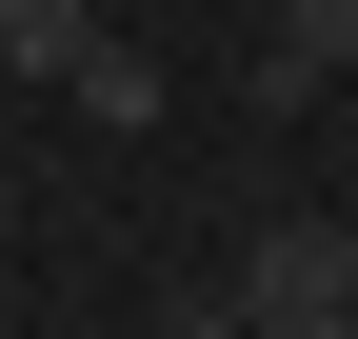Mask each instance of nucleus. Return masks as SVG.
Wrapping results in <instances>:
<instances>
[{"instance_id":"f257e3e1","label":"nucleus","mask_w":358,"mask_h":339,"mask_svg":"<svg viewBox=\"0 0 358 339\" xmlns=\"http://www.w3.org/2000/svg\"><path fill=\"white\" fill-rule=\"evenodd\" d=\"M239 319H259V339H358V220H259Z\"/></svg>"},{"instance_id":"f03ea898","label":"nucleus","mask_w":358,"mask_h":339,"mask_svg":"<svg viewBox=\"0 0 358 339\" xmlns=\"http://www.w3.org/2000/svg\"><path fill=\"white\" fill-rule=\"evenodd\" d=\"M358 60V0H279V40H259V100H319Z\"/></svg>"},{"instance_id":"7ed1b4c3","label":"nucleus","mask_w":358,"mask_h":339,"mask_svg":"<svg viewBox=\"0 0 358 339\" xmlns=\"http://www.w3.org/2000/svg\"><path fill=\"white\" fill-rule=\"evenodd\" d=\"M100 60V0H0V80H80Z\"/></svg>"},{"instance_id":"20e7f679","label":"nucleus","mask_w":358,"mask_h":339,"mask_svg":"<svg viewBox=\"0 0 358 339\" xmlns=\"http://www.w3.org/2000/svg\"><path fill=\"white\" fill-rule=\"evenodd\" d=\"M60 100H80V120H100V140H140V120H159V100H179V80H159V60H140V40H100V60H80V80H60Z\"/></svg>"},{"instance_id":"39448f33","label":"nucleus","mask_w":358,"mask_h":339,"mask_svg":"<svg viewBox=\"0 0 358 339\" xmlns=\"http://www.w3.org/2000/svg\"><path fill=\"white\" fill-rule=\"evenodd\" d=\"M179 339H259V319H239V300H199V319H179Z\"/></svg>"}]
</instances>
